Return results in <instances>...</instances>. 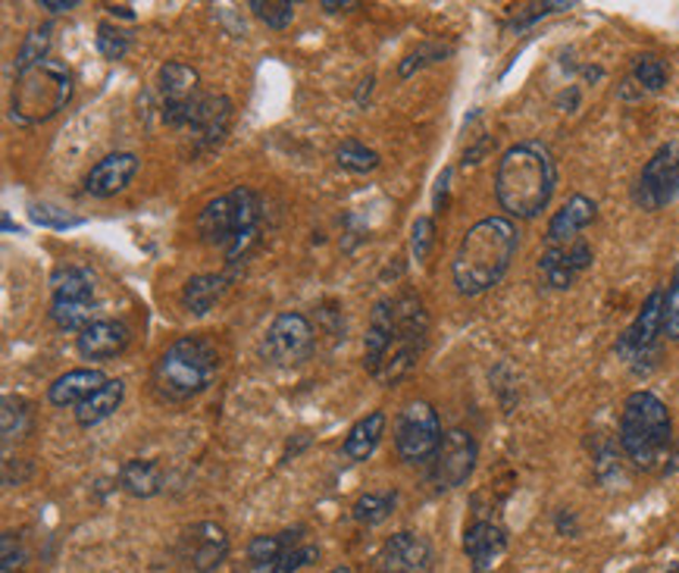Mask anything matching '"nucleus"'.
Returning a JSON list of instances; mask_svg holds the SVG:
<instances>
[{
    "mask_svg": "<svg viewBox=\"0 0 679 573\" xmlns=\"http://www.w3.org/2000/svg\"><path fill=\"white\" fill-rule=\"evenodd\" d=\"M430 339V314L413 292L376 301L363 342L367 373L380 385H395L417 367Z\"/></svg>",
    "mask_w": 679,
    "mask_h": 573,
    "instance_id": "1",
    "label": "nucleus"
},
{
    "mask_svg": "<svg viewBox=\"0 0 679 573\" xmlns=\"http://www.w3.org/2000/svg\"><path fill=\"white\" fill-rule=\"evenodd\" d=\"M520 247V232L508 217H486L466 229L458 245L451 276L466 298L486 295L511 270Z\"/></svg>",
    "mask_w": 679,
    "mask_h": 573,
    "instance_id": "2",
    "label": "nucleus"
},
{
    "mask_svg": "<svg viewBox=\"0 0 679 573\" xmlns=\"http://www.w3.org/2000/svg\"><path fill=\"white\" fill-rule=\"evenodd\" d=\"M558 166L542 141H520L508 148L495 169L498 204L516 219H536L554 198Z\"/></svg>",
    "mask_w": 679,
    "mask_h": 573,
    "instance_id": "3",
    "label": "nucleus"
},
{
    "mask_svg": "<svg viewBox=\"0 0 679 573\" xmlns=\"http://www.w3.org/2000/svg\"><path fill=\"white\" fill-rule=\"evenodd\" d=\"M260 219H264L260 194L247 186H239L204 204L194 226L201 242L222 247L229 267H239L260 245Z\"/></svg>",
    "mask_w": 679,
    "mask_h": 573,
    "instance_id": "4",
    "label": "nucleus"
},
{
    "mask_svg": "<svg viewBox=\"0 0 679 573\" xmlns=\"http://www.w3.org/2000/svg\"><path fill=\"white\" fill-rule=\"evenodd\" d=\"M219 355L217 345L204 335H182L164 355L157 357L151 370V389L161 402L182 405L201 395L217 377Z\"/></svg>",
    "mask_w": 679,
    "mask_h": 573,
    "instance_id": "5",
    "label": "nucleus"
},
{
    "mask_svg": "<svg viewBox=\"0 0 679 573\" xmlns=\"http://www.w3.org/2000/svg\"><path fill=\"white\" fill-rule=\"evenodd\" d=\"M674 442V420L654 392H632L620 413V448L639 470H654Z\"/></svg>",
    "mask_w": 679,
    "mask_h": 573,
    "instance_id": "6",
    "label": "nucleus"
},
{
    "mask_svg": "<svg viewBox=\"0 0 679 573\" xmlns=\"http://www.w3.org/2000/svg\"><path fill=\"white\" fill-rule=\"evenodd\" d=\"M73 98V73L60 60H44L31 66L26 73L16 76L13 85V104H10V119L20 126H35L48 123L60 110L69 104Z\"/></svg>",
    "mask_w": 679,
    "mask_h": 573,
    "instance_id": "7",
    "label": "nucleus"
},
{
    "mask_svg": "<svg viewBox=\"0 0 679 573\" xmlns=\"http://www.w3.org/2000/svg\"><path fill=\"white\" fill-rule=\"evenodd\" d=\"M51 320L63 332H82L94 323V276L85 267L56 270Z\"/></svg>",
    "mask_w": 679,
    "mask_h": 573,
    "instance_id": "8",
    "label": "nucleus"
},
{
    "mask_svg": "<svg viewBox=\"0 0 679 573\" xmlns=\"http://www.w3.org/2000/svg\"><path fill=\"white\" fill-rule=\"evenodd\" d=\"M441 420L430 402H410L395 423V448L405 464H430L441 445Z\"/></svg>",
    "mask_w": 679,
    "mask_h": 573,
    "instance_id": "9",
    "label": "nucleus"
},
{
    "mask_svg": "<svg viewBox=\"0 0 679 573\" xmlns=\"http://www.w3.org/2000/svg\"><path fill=\"white\" fill-rule=\"evenodd\" d=\"M313 323L298 310H282L260 342V357L270 367H295L313 355Z\"/></svg>",
    "mask_w": 679,
    "mask_h": 573,
    "instance_id": "10",
    "label": "nucleus"
},
{
    "mask_svg": "<svg viewBox=\"0 0 679 573\" xmlns=\"http://www.w3.org/2000/svg\"><path fill=\"white\" fill-rule=\"evenodd\" d=\"M157 91H161V113L166 126L189 129L194 110L204 101L197 73L182 60H166L157 73Z\"/></svg>",
    "mask_w": 679,
    "mask_h": 573,
    "instance_id": "11",
    "label": "nucleus"
},
{
    "mask_svg": "<svg viewBox=\"0 0 679 573\" xmlns=\"http://www.w3.org/2000/svg\"><path fill=\"white\" fill-rule=\"evenodd\" d=\"M679 194V138L661 144L652 161L642 166L632 198L642 211H661L674 204Z\"/></svg>",
    "mask_w": 679,
    "mask_h": 573,
    "instance_id": "12",
    "label": "nucleus"
},
{
    "mask_svg": "<svg viewBox=\"0 0 679 573\" xmlns=\"http://www.w3.org/2000/svg\"><path fill=\"white\" fill-rule=\"evenodd\" d=\"M476 458H479V445L466 430H448L438 451L433 458V486L438 492L458 489L463 486L473 470H476Z\"/></svg>",
    "mask_w": 679,
    "mask_h": 573,
    "instance_id": "13",
    "label": "nucleus"
},
{
    "mask_svg": "<svg viewBox=\"0 0 679 573\" xmlns=\"http://www.w3.org/2000/svg\"><path fill=\"white\" fill-rule=\"evenodd\" d=\"M661 335H664V292H652L639 317L632 320V327L617 339V355L639 370V360L652 355Z\"/></svg>",
    "mask_w": 679,
    "mask_h": 573,
    "instance_id": "14",
    "label": "nucleus"
},
{
    "mask_svg": "<svg viewBox=\"0 0 679 573\" xmlns=\"http://www.w3.org/2000/svg\"><path fill=\"white\" fill-rule=\"evenodd\" d=\"M232 110L235 107H232V101L226 94H204V101L197 104L189 123L197 151H210V148H217L219 141L229 136Z\"/></svg>",
    "mask_w": 679,
    "mask_h": 573,
    "instance_id": "15",
    "label": "nucleus"
},
{
    "mask_svg": "<svg viewBox=\"0 0 679 573\" xmlns=\"http://www.w3.org/2000/svg\"><path fill=\"white\" fill-rule=\"evenodd\" d=\"M463 551L473 573H491L508 551V533L491 520H476L463 533Z\"/></svg>",
    "mask_w": 679,
    "mask_h": 573,
    "instance_id": "16",
    "label": "nucleus"
},
{
    "mask_svg": "<svg viewBox=\"0 0 679 573\" xmlns=\"http://www.w3.org/2000/svg\"><path fill=\"white\" fill-rule=\"evenodd\" d=\"M229 555V536L219 523H194L185 533V558L194 573H214Z\"/></svg>",
    "mask_w": 679,
    "mask_h": 573,
    "instance_id": "17",
    "label": "nucleus"
},
{
    "mask_svg": "<svg viewBox=\"0 0 679 573\" xmlns=\"http://www.w3.org/2000/svg\"><path fill=\"white\" fill-rule=\"evenodd\" d=\"M138 173V154L132 151H116L107 154L104 161L91 166V173L85 176V191L91 198H113L119 191L129 189V182Z\"/></svg>",
    "mask_w": 679,
    "mask_h": 573,
    "instance_id": "18",
    "label": "nucleus"
},
{
    "mask_svg": "<svg viewBox=\"0 0 679 573\" xmlns=\"http://www.w3.org/2000/svg\"><path fill=\"white\" fill-rule=\"evenodd\" d=\"M598 217V204L589 194H571L564 201V207L551 217L548 222V245L551 247H567L573 242H579V232L586 226H592Z\"/></svg>",
    "mask_w": 679,
    "mask_h": 573,
    "instance_id": "19",
    "label": "nucleus"
},
{
    "mask_svg": "<svg viewBox=\"0 0 679 573\" xmlns=\"http://www.w3.org/2000/svg\"><path fill=\"white\" fill-rule=\"evenodd\" d=\"M433 568V548L417 533H395L382 548V573H426Z\"/></svg>",
    "mask_w": 679,
    "mask_h": 573,
    "instance_id": "20",
    "label": "nucleus"
},
{
    "mask_svg": "<svg viewBox=\"0 0 679 573\" xmlns=\"http://www.w3.org/2000/svg\"><path fill=\"white\" fill-rule=\"evenodd\" d=\"M132 332L119 320H94L91 327H85L76 339V348L85 360H110V357L123 355L129 348Z\"/></svg>",
    "mask_w": 679,
    "mask_h": 573,
    "instance_id": "21",
    "label": "nucleus"
},
{
    "mask_svg": "<svg viewBox=\"0 0 679 573\" xmlns=\"http://www.w3.org/2000/svg\"><path fill=\"white\" fill-rule=\"evenodd\" d=\"M107 382V377L94 367H79V370H66L63 377H56L48 389V402L54 408H79L82 402H88L101 385Z\"/></svg>",
    "mask_w": 679,
    "mask_h": 573,
    "instance_id": "22",
    "label": "nucleus"
},
{
    "mask_svg": "<svg viewBox=\"0 0 679 573\" xmlns=\"http://www.w3.org/2000/svg\"><path fill=\"white\" fill-rule=\"evenodd\" d=\"M232 285V276L226 273H201L191 276L189 282L182 285V295H179V304L189 310L191 317H204L217 307L222 295L229 292Z\"/></svg>",
    "mask_w": 679,
    "mask_h": 573,
    "instance_id": "23",
    "label": "nucleus"
},
{
    "mask_svg": "<svg viewBox=\"0 0 679 573\" xmlns=\"http://www.w3.org/2000/svg\"><path fill=\"white\" fill-rule=\"evenodd\" d=\"M300 543V530L276 533V536H254L247 543L245 573H279V561L289 548Z\"/></svg>",
    "mask_w": 679,
    "mask_h": 573,
    "instance_id": "24",
    "label": "nucleus"
},
{
    "mask_svg": "<svg viewBox=\"0 0 679 573\" xmlns=\"http://www.w3.org/2000/svg\"><path fill=\"white\" fill-rule=\"evenodd\" d=\"M385 426H388V417H385L382 410H370L367 417H360L351 430H348L345 445H342L345 458H351V461H367V458L376 451V445L382 442V436H385Z\"/></svg>",
    "mask_w": 679,
    "mask_h": 573,
    "instance_id": "25",
    "label": "nucleus"
},
{
    "mask_svg": "<svg viewBox=\"0 0 679 573\" xmlns=\"http://www.w3.org/2000/svg\"><path fill=\"white\" fill-rule=\"evenodd\" d=\"M123 398H126V382L123 380H107L88 402H82L79 408H76V423L79 426H98V423H104L107 417H113L119 405H123Z\"/></svg>",
    "mask_w": 679,
    "mask_h": 573,
    "instance_id": "26",
    "label": "nucleus"
},
{
    "mask_svg": "<svg viewBox=\"0 0 679 573\" xmlns=\"http://www.w3.org/2000/svg\"><path fill=\"white\" fill-rule=\"evenodd\" d=\"M119 486L123 492H129L132 498H154L164 492V470L154 464V461H141L132 458L119 467Z\"/></svg>",
    "mask_w": 679,
    "mask_h": 573,
    "instance_id": "27",
    "label": "nucleus"
},
{
    "mask_svg": "<svg viewBox=\"0 0 679 573\" xmlns=\"http://www.w3.org/2000/svg\"><path fill=\"white\" fill-rule=\"evenodd\" d=\"M576 267L571 264V254L567 247H545V254L539 257V279L545 282V289H554V292H564L576 282Z\"/></svg>",
    "mask_w": 679,
    "mask_h": 573,
    "instance_id": "28",
    "label": "nucleus"
},
{
    "mask_svg": "<svg viewBox=\"0 0 679 573\" xmlns=\"http://www.w3.org/2000/svg\"><path fill=\"white\" fill-rule=\"evenodd\" d=\"M398 508V492L385 489V492H363L351 508V518L357 523H367V526H376L382 520H388Z\"/></svg>",
    "mask_w": 679,
    "mask_h": 573,
    "instance_id": "29",
    "label": "nucleus"
},
{
    "mask_svg": "<svg viewBox=\"0 0 679 573\" xmlns=\"http://www.w3.org/2000/svg\"><path fill=\"white\" fill-rule=\"evenodd\" d=\"M0 408H3L0 410V433H3V442L10 445L13 438L28 436V430H31V410H28L26 402L7 395Z\"/></svg>",
    "mask_w": 679,
    "mask_h": 573,
    "instance_id": "30",
    "label": "nucleus"
},
{
    "mask_svg": "<svg viewBox=\"0 0 679 573\" xmlns=\"http://www.w3.org/2000/svg\"><path fill=\"white\" fill-rule=\"evenodd\" d=\"M51 41H54V28L51 26H38L31 28L16 54V73H26L31 66L44 63L48 60V51H51Z\"/></svg>",
    "mask_w": 679,
    "mask_h": 573,
    "instance_id": "31",
    "label": "nucleus"
},
{
    "mask_svg": "<svg viewBox=\"0 0 679 573\" xmlns=\"http://www.w3.org/2000/svg\"><path fill=\"white\" fill-rule=\"evenodd\" d=\"M335 161H338L342 169L363 176V173H373V169L380 166V154H376L373 148H367L363 141H354V138H348V141H342V144H338Z\"/></svg>",
    "mask_w": 679,
    "mask_h": 573,
    "instance_id": "32",
    "label": "nucleus"
},
{
    "mask_svg": "<svg viewBox=\"0 0 679 573\" xmlns=\"http://www.w3.org/2000/svg\"><path fill=\"white\" fill-rule=\"evenodd\" d=\"M247 7L254 10V16L264 26L276 28V31H285V28L295 23V7L289 0H251Z\"/></svg>",
    "mask_w": 679,
    "mask_h": 573,
    "instance_id": "33",
    "label": "nucleus"
},
{
    "mask_svg": "<svg viewBox=\"0 0 679 573\" xmlns=\"http://www.w3.org/2000/svg\"><path fill=\"white\" fill-rule=\"evenodd\" d=\"M94 44H98V51L104 60H123V56L132 51V38H129V31H123L119 26H113V23H101L98 26V38H94Z\"/></svg>",
    "mask_w": 679,
    "mask_h": 573,
    "instance_id": "34",
    "label": "nucleus"
},
{
    "mask_svg": "<svg viewBox=\"0 0 679 573\" xmlns=\"http://www.w3.org/2000/svg\"><path fill=\"white\" fill-rule=\"evenodd\" d=\"M632 82L639 91H661L667 85V63L657 56H639L632 66Z\"/></svg>",
    "mask_w": 679,
    "mask_h": 573,
    "instance_id": "35",
    "label": "nucleus"
},
{
    "mask_svg": "<svg viewBox=\"0 0 679 573\" xmlns=\"http://www.w3.org/2000/svg\"><path fill=\"white\" fill-rule=\"evenodd\" d=\"M445 56H451V48H448V44H423V48H417L413 54H408L401 60L398 76H401V79H410L413 73H420V69H426V66H433V63H441Z\"/></svg>",
    "mask_w": 679,
    "mask_h": 573,
    "instance_id": "36",
    "label": "nucleus"
},
{
    "mask_svg": "<svg viewBox=\"0 0 679 573\" xmlns=\"http://www.w3.org/2000/svg\"><path fill=\"white\" fill-rule=\"evenodd\" d=\"M664 339L679 342V267L674 270L670 289L664 292Z\"/></svg>",
    "mask_w": 679,
    "mask_h": 573,
    "instance_id": "37",
    "label": "nucleus"
},
{
    "mask_svg": "<svg viewBox=\"0 0 679 573\" xmlns=\"http://www.w3.org/2000/svg\"><path fill=\"white\" fill-rule=\"evenodd\" d=\"M433 235H435V222L433 217H417L413 226H410V251L417 260H426L430 247H433Z\"/></svg>",
    "mask_w": 679,
    "mask_h": 573,
    "instance_id": "38",
    "label": "nucleus"
},
{
    "mask_svg": "<svg viewBox=\"0 0 679 573\" xmlns=\"http://www.w3.org/2000/svg\"><path fill=\"white\" fill-rule=\"evenodd\" d=\"M23 564H26L23 543L13 533H3L0 536V573H16Z\"/></svg>",
    "mask_w": 679,
    "mask_h": 573,
    "instance_id": "39",
    "label": "nucleus"
},
{
    "mask_svg": "<svg viewBox=\"0 0 679 573\" xmlns=\"http://www.w3.org/2000/svg\"><path fill=\"white\" fill-rule=\"evenodd\" d=\"M320 558V548L307 546V543H298L295 548H289L279 561V573H298L300 568H310L313 561Z\"/></svg>",
    "mask_w": 679,
    "mask_h": 573,
    "instance_id": "40",
    "label": "nucleus"
},
{
    "mask_svg": "<svg viewBox=\"0 0 679 573\" xmlns=\"http://www.w3.org/2000/svg\"><path fill=\"white\" fill-rule=\"evenodd\" d=\"M31 219L41 222V226H54V229H66V226H79V219L66 217L63 211H56L51 204H35L31 207Z\"/></svg>",
    "mask_w": 679,
    "mask_h": 573,
    "instance_id": "41",
    "label": "nucleus"
},
{
    "mask_svg": "<svg viewBox=\"0 0 679 573\" xmlns=\"http://www.w3.org/2000/svg\"><path fill=\"white\" fill-rule=\"evenodd\" d=\"M554 526H558V533L561 536H576L579 533V523H576V514L573 511H558V518H554Z\"/></svg>",
    "mask_w": 679,
    "mask_h": 573,
    "instance_id": "42",
    "label": "nucleus"
},
{
    "mask_svg": "<svg viewBox=\"0 0 679 573\" xmlns=\"http://www.w3.org/2000/svg\"><path fill=\"white\" fill-rule=\"evenodd\" d=\"M448 182H451V169H445L435 182V211H445V191H448Z\"/></svg>",
    "mask_w": 679,
    "mask_h": 573,
    "instance_id": "43",
    "label": "nucleus"
},
{
    "mask_svg": "<svg viewBox=\"0 0 679 573\" xmlns=\"http://www.w3.org/2000/svg\"><path fill=\"white\" fill-rule=\"evenodd\" d=\"M79 7V0H41V10H51V13H69V10H76Z\"/></svg>",
    "mask_w": 679,
    "mask_h": 573,
    "instance_id": "44",
    "label": "nucleus"
},
{
    "mask_svg": "<svg viewBox=\"0 0 679 573\" xmlns=\"http://www.w3.org/2000/svg\"><path fill=\"white\" fill-rule=\"evenodd\" d=\"M320 7H323L326 13H338V10H354V7H357V0H342V3H335V0H323Z\"/></svg>",
    "mask_w": 679,
    "mask_h": 573,
    "instance_id": "45",
    "label": "nucleus"
},
{
    "mask_svg": "<svg viewBox=\"0 0 679 573\" xmlns=\"http://www.w3.org/2000/svg\"><path fill=\"white\" fill-rule=\"evenodd\" d=\"M107 10L113 13V16H123V20H136V13H132V7H129V3H119V7H116V3H107Z\"/></svg>",
    "mask_w": 679,
    "mask_h": 573,
    "instance_id": "46",
    "label": "nucleus"
},
{
    "mask_svg": "<svg viewBox=\"0 0 679 573\" xmlns=\"http://www.w3.org/2000/svg\"><path fill=\"white\" fill-rule=\"evenodd\" d=\"M360 85H363V88L357 91V104L363 107V104H367V98H370V91H373V85H376V79H373V76H367Z\"/></svg>",
    "mask_w": 679,
    "mask_h": 573,
    "instance_id": "47",
    "label": "nucleus"
},
{
    "mask_svg": "<svg viewBox=\"0 0 679 573\" xmlns=\"http://www.w3.org/2000/svg\"><path fill=\"white\" fill-rule=\"evenodd\" d=\"M329 573H351V568H335V571H329Z\"/></svg>",
    "mask_w": 679,
    "mask_h": 573,
    "instance_id": "48",
    "label": "nucleus"
}]
</instances>
